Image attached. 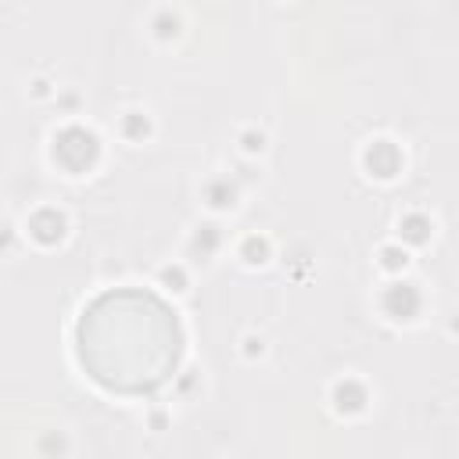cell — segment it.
<instances>
[{
    "instance_id": "1",
    "label": "cell",
    "mask_w": 459,
    "mask_h": 459,
    "mask_svg": "<svg viewBox=\"0 0 459 459\" xmlns=\"http://www.w3.org/2000/svg\"><path fill=\"white\" fill-rule=\"evenodd\" d=\"M82 369L108 391L143 394L161 387L183 351L172 308L140 287H118L93 298L75 326Z\"/></svg>"
}]
</instances>
